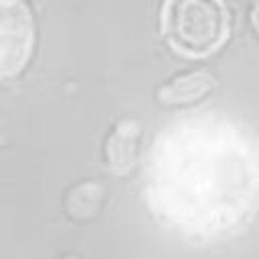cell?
Here are the masks:
<instances>
[{
    "label": "cell",
    "mask_w": 259,
    "mask_h": 259,
    "mask_svg": "<svg viewBox=\"0 0 259 259\" xmlns=\"http://www.w3.org/2000/svg\"><path fill=\"white\" fill-rule=\"evenodd\" d=\"M229 10L223 0H164L162 34L184 57H206L229 38Z\"/></svg>",
    "instance_id": "6da1fadb"
},
{
    "label": "cell",
    "mask_w": 259,
    "mask_h": 259,
    "mask_svg": "<svg viewBox=\"0 0 259 259\" xmlns=\"http://www.w3.org/2000/svg\"><path fill=\"white\" fill-rule=\"evenodd\" d=\"M34 22L22 0H0V81L14 77L30 59Z\"/></svg>",
    "instance_id": "7a4b0ae2"
},
{
    "label": "cell",
    "mask_w": 259,
    "mask_h": 259,
    "mask_svg": "<svg viewBox=\"0 0 259 259\" xmlns=\"http://www.w3.org/2000/svg\"><path fill=\"white\" fill-rule=\"evenodd\" d=\"M138 136H140V127L134 119H123L117 123L107 144V160L111 170L121 174L134 166L138 152Z\"/></svg>",
    "instance_id": "3957f363"
},
{
    "label": "cell",
    "mask_w": 259,
    "mask_h": 259,
    "mask_svg": "<svg viewBox=\"0 0 259 259\" xmlns=\"http://www.w3.org/2000/svg\"><path fill=\"white\" fill-rule=\"evenodd\" d=\"M214 87V77L206 71H194L182 77H176L166 87L158 91V97L162 103H188L198 97H202L206 91Z\"/></svg>",
    "instance_id": "277c9868"
}]
</instances>
